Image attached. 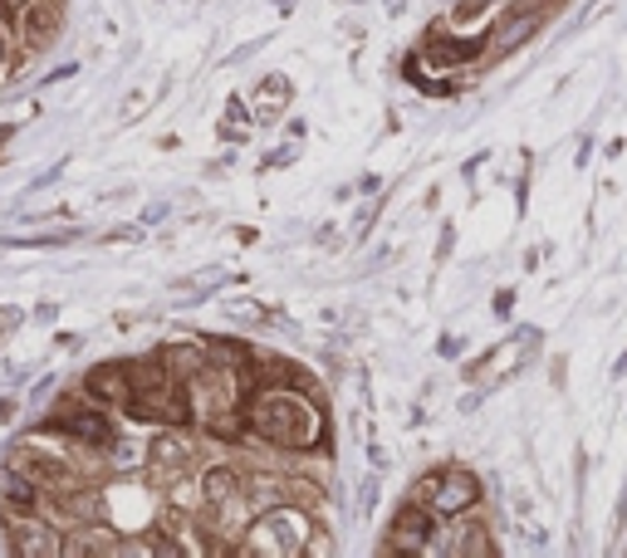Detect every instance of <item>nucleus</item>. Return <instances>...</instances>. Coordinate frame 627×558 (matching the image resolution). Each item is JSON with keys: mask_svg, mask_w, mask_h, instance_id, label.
Returning a JSON list of instances; mask_svg holds the SVG:
<instances>
[{"mask_svg": "<svg viewBox=\"0 0 627 558\" xmlns=\"http://www.w3.org/2000/svg\"><path fill=\"white\" fill-rule=\"evenodd\" d=\"M162 216H168V201H158V206H148V211H143V225H158Z\"/></svg>", "mask_w": 627, "mask_h": 558, "instance_id": "obj_21", "label": "nucleus"}, {"mask_svg": "<svg viewBox=\"0 0 627 558\" xmlns=\"http://www.w3.org/2000/svg\"><path fill=\"white\" fill-rule=\"evenodd\" d=\"M275 6H280V10H290V6H294V0H275Z\"/></svg>", "mask_w": 627, "mask_h": 558, "instance_id": "obj_28", "label": "nucleus"}, {"mask_svg": "<svg viewBox=\"0 0 627 558\" xmlns=\"http://www.w3.org/2000/svg\"><path fill=\"white\" fill-rule=\"evenodd\" d=\"M260 50H265V40H245V44H241V50H235V54H226V64H221V69H235V64H245V59H255Z\"/></svg>", "mask_w": 627, "mask_h": 558, "instance_id": "obj_17", "label": "nucleus"}, {"mask_svg": "<svg viewBox=\"0 0 627 558\" xmlns=\"http://www.w3.org/2000/svg\"><path fill=\"white\" fill-rule=\"evenodd\" d=\"M613 377H627V353H623L618 363H613Z\"/></svg>", "mask_w": 627, "mask_h": 558, "instance_id": "obj_25", "label": "nucleus"}, {"mask_svg": "<svg viewBox=\"0 0 627 558\" xmlns=\"http://www.w3.org/2000/svg\"><path fill=\"white\" fill-rule=\"evenodd\" d=\"M334 549H338V544L328 539L324 529H314V534H310V544H304V554H310V558H328V554H334Z\"/></svg>", "mask_w": 627, "mask_h": 558, "instance_id": "obj_14", "label": "nucleus"}, {"mask_svg": "<svg viewBox=\"0 0 627 558\" xmlns=\"http://www.w3.org/2000/svg\"><path fill=\"white\" fill-rule=\"evenodd\" d=\"M368 460H373V470H383L387 466V450L377 446V442H368Z\"/></svg>", "mask_w": 627, "mask_h": 558, "instance_id": "obj_23", "label": "nucleus"}, {"mask_svg": "<svg viewBox=\"0 0 627 558\" xmlns=\"http://www.w3.org/2000/svg\"><path fill=\"white\" fill-rule=\"evenodd\" d=\"M245 432L280 450H314L324 442V407L304 383H270L255 387L245 402Z\"/></svg>", "mask_w": 627, "mask_h": 558, "instance_id": "obj_1", "label": "nucleus"}, {"mask_svg": "<svg viewBox=\"0 0 627 558\" xmlns=\"http://www.w3.org/2000/svg\"><path fill=\"white\" fill-rule=\"evenodd\" d=\"M491 6H495V0H461V6L452 10V30L471 26V20H485V16H491Z\"/></svg>", "mask_w": 627, "mask_h": 558, "instance_id": "obj_12", "label": "nucleus"}, {"mask_svg": "<svg viewBox=\"0 0 627 558\" xmlns=\"http://www.w3.org/2000/svg\"><path fill=\"white\" fill-rule=\"evenodd\" d=\"M452 245H456V231L446 225L442 231V241H436V265H446V255H452Z\"/></svg>", "mask_w": 627, "mask_h": 558, "instance_id": "obj_18", "label": "nucleus"}, {"mask_svg": "<svg viewBox=\"0 0 627 558\" xmlns=\"http://www.w3.org/2000/svg\"><path fill=\"white\" fill-rule=\"evenodd\" d=\"M314 529L318 525L310 519V509H304V505L275 500V505L260 509V515H251V525H245V554H260V558H300Z\"/></svg>", "mask_w": 627, "mask_h": 558, "instance_id": "obj_2", "label": "nucleus"}, {"mask_svg": "<svg viewBox=\"0 0 627 558\" xmlns=\"http://www.w3.org/2000/svg\"><path fill=\"white\" fill-rule=\"evenodd\" d=\"M148 466L158 480H182L196 466V442L186 432H162L148 442Z\"/></svg>", "mask_w": 627, "mask_h": 558, "instance_id": "obj_8", "label": "nucleus"}, {"mask_svg": "<svg viewBox=\"0 0 627 558\" xmlns=\"http://www.w3.org/2000/svg\"><path fill=\"white\" fill-rule=\"evenodd\" d=\"M79 231H44V235H6V251H59V245H69Z\"/></svg>", "mask_w": 627, "mask_h": 558, "instance_id": "obj_11", "label": "nucleus"}, {"mask_svg": "<svg viewBox=\"0 0 627 558\" xmlns=\"http://www.w3.org/2000/svg\"><path fill=\"white\" fill-rule=\"evenodd\" d=\"M241 495H251V490H245V470L241 466L221 460V466L201 470V505H206V509H226V505L241 500Z\"/></svg>", "mask_w": 627, "mask_h": 558, "instance_id": "obj_9", "label": "nucleus"}, {"mask_svg": "<svg viewBox=\"0 0 627 558\" xmlns=\"http://www.w3.org/2000/svg\"><path fill=\"white\" fill-rule=\"evenodd\" d=\"M6 64H10V30L0 26V74H6Z\"/></svg>", "mask_w": 627, "mask_h": 558, "instance_id": "obj_22", "label": "nucleus"}, {"mask_svg": "<svg viewBox=\"0 0 627 558\" xmlns=\"http://www.w3.org/2000/svg\"><path fill=\"white\" fill-rule=\"evenodd\" d=\"M16 133H20V128H16V123H0V148H6V142H10V138H16Z\"/></svg>", "mask_w": 627, "mask_h": 558, "instance_id": "obj_24", "label": "nucleus"}, {"mask_svg": "<svg viewBox=\"0 0 627 558\" xmlns=\"http://www.w3.org/2000/svg\"><path fill=\"white\" fill-rule=\"evenodd\" d=\"M387 10H393V16H402V10H407V0H387Z\"/></svg>", "mask_w": 627, "mask_h": 558, "instance_id": "obj_26", "label": "nucleus"}, {"mask_svg": "<svg viewBox=\"0 0 627 558\" xmlns=\"http://www.w3.org/2000/svg\"><path fill=\"white\" fill-rule=\"evenodd\" d=\"M485 500V485L471 466H442V480H436V495H432V515L436 519H461V515H476Z\"/></svg>", "mask_w": 627, "mask_h": 558, "instance_id": "obj_5", "label": "nucleus"}, {"mask_svg": "<svg viewBox=\"0 0 627 558\" xmlns=\"http://www.w3.org/2000/svg\"><path fill=\"white\" fill-rule=\"evenodd\" d=\"M216 138H221V142H231V148H241V142H251V133H245V123H226V118H221V123H216Z\"/></svg>", "mask_w": 627, "mask_h": 558, "instance_id": "obj_15", "label": "nucleus"}, {"mask_svg": "<svg viewBox=\"0 0 627 558\" xmlns=\"http://www.w3.org/2000/svg\"><path fill=\"white\" fill-rule=\"evenodd\" d=\"M251 113H255V123L260 128H270V123H280V118H285V109L294 103V84L285 74H265L255 84V93H251Z\"/></svg>", "mask_w": 627, "mask_h": 558, "instance_id": "obj_10", "label": "nucleus"}, {"mask_svg": "<svg viewBox=\"0 0 627 558\" xmlns=\"http://www.w3.org/2000/svg\"><path fill=\"white\" fill-rule=\"evenodd\" d=\"M377 500H383V480H377V475H368V480H363V515H373L377 509Z\"/></svg>", "mask_w": 627, "mask_h": 558, "instance_id": "obj_16", "label": "nucleus"}, {"mask_svg": "<svg viewBox=\"0 0 627 558\" xmlns=\"http://www.w3.org/2000/svg\"><path fill=\"white\" fill-rule=\"evenodd\" d=\"M348 6H363V0H348Z\"/></svg>", "mask_w": 627, "mask_h": 558, "instance_id": "obj_29", "label": "nucleus"}, {"mask_svg": "<svg viewBox=\"0 0 627 558\" xmlns=\"http://www.w3.org/2000/svg\"><path fill=\"white\" fill-rule=\"evenodd\" d=\"M64 34V6L59 0H20L10 10V40L26 54H44Z\"/></svg>", "mask_w": 627, "mask_h": 558, "instance_id": "obj_3", "label": "nucleus"}, {"mask_svg": "<svg viewBox=\"0 0 627 558\" xmlns=\"http://www.w3.org/2000/svg\"><path fill=\"white\" fill-rule=\"evenodd\" d=\"M539 328H515L505 343H495L485 358H476V363H466V383H485V373L495 377V383H505V377H515L519 367H525L529 358L539 353Z\"/></svg>", "mask_w": 627, "mask_h": 558, "instance_id": "obj_4", "label": "nucleus"}, {"mask_svg": "<svg viewBox=\"0 0 627 558\" xmlns=\"http://www.w3.org/2000/svg\"><path fill=\"white\" fill-rule=\"evenodd\" d=\"M510 308H515V290H500L495 294V314H510Z\"/></svg>", "mask_w": 627, "mask_h": 558, "instance_id": "obj_20", "label": "nucleus"}, {"mask_svg": "<svg viewBox=\"0 0 627 558\" xmlns=\"http://www.w3.org/2000/svg\"><path fill=\"white\" fill-rule=\"evenodd\" d=\"M436 353H442V358H461V338H456V334H446L442 343H436Z\"/></svg>", "mask_w": 627, "mask_h": 558, "instance_id": "obj_19", "label": "nucleus"}, {"mask_svg": "<svg viewBox=\"0 0 627 558\" xmlns=\"http://www.w3.org/2000/svg\"><path fill=\"white\" fill-rule=\"evenodd\" d=\"M20 6V0H0V10H6V16H10V10H16Z\"/></svg>", "mask_w": 627, "mask_h": 558, "instance_id": "obj_27", "label": "nucleus"}, {"mask_svg": "<svg viewBox=\"0 0 627 558\" xmlns=\"http://www.w3.org/2000/svg\"><path fill=\"white\" fill-rule=\"evenodd\" d=\"M436 529H442V519H436L427 505L402 500V509L393 515V525H387L383 554H432Z\"/></svg>", "mask_w": 627, "mask_h": 558, "instance_id": "obj_7", "label": "nucleus"}, {"mask_svg": "<svg viewBox=\"0 0 627 558\" xmlns=\"http://www.w3.org/2000/svg\"><path fill=\"white\" fill-rule=\"evenodd\" d=\"M226 314L241 318V324H265L270 308L265 304H251V300H226Z\"/></svg>", "mask_w": 627, "mask_h": 558, "instance_id": "obj_13", "label": "nucleus"}, {"mask_svg": "<svg viewBox=\"0 0 627 558\" xmlns=\"http://www.w3.org/2000/svg\"><path fill=\"white\" fill-rule=\"evenodd\" d=\"M89 402H99V407H109L113 417L118 412H133V397H138V383H133V363H93L84 373V383H79Z\"/></svg>", "mask_w": 627, "mask_h": 558, "instance_id": "obj_6", "label": "nucleus"}]
</instances>
